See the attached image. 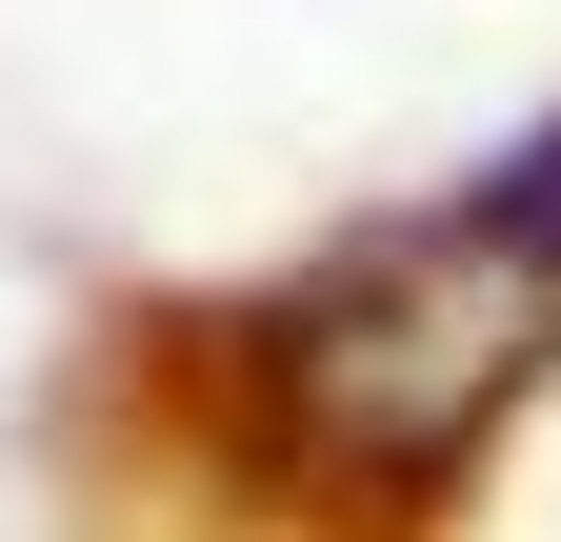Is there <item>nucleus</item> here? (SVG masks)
I'll return each mask as SVG.
<instances>
[{"mask_svg": "<svg viewBox=\"0 0 561 542\" xmlns=\"http://www.w3.org/2000/svg\"><path fill=\"white\" fill-rule=\"evenodd\" d=\"M221 382H241V442L301 503H341V522L461 503L502 462V422L561 382V121H522L461 181L301 241L221 321Z\"/></svg>", "mask_w": 561, "mask_h": 542, "instance_id": "nucleus-1", "label": "nucleus"}]
</instances>
